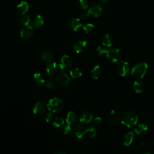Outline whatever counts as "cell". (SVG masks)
<instances>
[{"instance_id":"30bf717a","label":"cell","mask_w":154,"mask_h":154,"mask_svg":"<svg viewBox=\"0 0 154 154\" xmlns=\"http://www.w3.org/2000/svg\"><path fill=\"white\" fill-rule=\"evenodd\" d=\"M67 25L70 29L73 31H76L82 26V23L79 19L72 18L67 21Z\"/></svg>"},{"instance_id":"4fadbf2b","label":"cell","mask_w":154,"mask_h":154,"mask_svg":"<svg viewBox=\"0 0 154 154\" xmlns=\"http://www.w3.org/2000/svg\"><path fill=\"white\" fill-rule=\"evenodd\" d=\"M46 111V105L41 102H37L34 106L33 112L37 116H42L45 113Z\"/></svg>"},{"instance_id":"8d00e7d4","label":"cell","mask_w":154,"mask_h":154,"mask_svg":"<svg viewBox=\"0 0 154 154\" xmlns=\"http://www.w3.org/2000/svg\"><path fill=\"white\" fill-rule=\"evenodd\" d=\"M90 13L88 11H83L79 14V18L81 19H86L89 17Z\"/></svg>"},{"instance_id":"83f0119b","label":"cell","mask_w":154,"mask_h":154,"mask_svg":"<svg viewBox=\"0 0 154 154\" xmlns=\"http://www.w3.org/2000/svg\"><path fill=\"white\" fill-rule=\"evenodd\" d=\"M70 75L73 78H78L82 76V72L79 68H73L70 70Z\"/></svg>"},{"instance_id":"e0dca14e","label":"cell","mask_w":154,"mask_h":154,"mask_svg":"<svg viewBox=\"0 0 154 154\" xmlns=\"http://www.w3.org/2000/svg\"><path fill=\"white\" fill-rule=\"evenodd\" d=\"M66 123L70 126H73L75 125L78 121V116L73 111L68 112L66 118Z\"/></svg>"},{"instance_id":"d6a6232c","label":"cell","mask_w":154,"mask_h":154,"mask_svg":"<svg viewBox=\"0 0 154 154\" xmlns=\"http://www.w3.org/2000/svg\"><path fill=\"white\" fill-rule=\"evenodd\" d=\"M94 28V26L92 24V23H87L86 25H84L82 26V29L83 31L86 33V34H88L90 32H91L93 29Z\"/></svg>"},{"instance_id":"4316f807","label":"cell","mask_w":154,"mask_h":154,"mask_svg":"<svg viewBox=\"0 0 154 154\" xmlns=\"http://www.w3.org/2000/svg\"><path fill=\"white\" fill-rule=\"evenodd\" d=\"M53 58H54L53 54L49 51H44L42 53L41 59L45 62L49 63L52 61V60H53Z\"/></svg>"},{"instance_id":"f35d334b","label":"cell","mask_w":154,"mask_h":154,"mask_svg":"<svg viewBox=\"0 0 154 154\" xmlns=\"http://www.w3.org/2000/svg\"><path fill=\"white\" fill-rule=\"evenodd\" d=\"M99 1H100V2H108L109 0H98Z\"/></svg>"},{"instance_id":"d6986e66","label":"cell","mask_w":154,"mask_h":154,"mask_svg":"<svg viewBox=\"0 0 154 154\" xmlns=\"http://www.w3.org/2000/svg\"><path fill=\"white\" fill-rule=\"evenodd\" d=\"M44 23V20L41 15H37L32 21V26L34 28H40Z\"/></svg>"},{"instance_id":"52a82bcc","label":"cell","mask_w":154,"mask_h":154,"mask_svg":"<svg viewBox=\"0 0 154 154\" xmlns=\"http://www.w3.org/2000/svg\"><path fill=\"white\" fill-rule=\"evenodd\" d=\"M116 69L120 76H125L129 72L130 65L127 61H120L117 64Z\"/></svg>"},{"instance_id":"7c38bea8","label":"cell","mask_w":154,"mask_h":154,"mask_svg":"<svg viewBox=\"0 0 154 154\" xmlns=\"http://www.w3.org/2000/svg\"><path fill=\"white\" fill-rule=\"evenodd\" d=\"M34 30L32 25H26L20 31V36L24 39H28L31 37L34 34Z\"/></svg>"},{"instance_id":"2e32d148","label":"cell","mask_w":154,"mask_h":154,"mask_svg":"<svg viewBox=\"0 0 154 154\" xmlns=\"http://www.w3.org/2000/svg\"><path fill=\"white\" fill-rule=\"evenodd\" d=\"M87 48V43L84 40H80L76 42L73 46V50L77 54L82 53L86 50Z\"/></svg>"},{"instance_id":"8fae6325","label":"cell","mask_w":154,"mask_h":154,"mask_svg":"<svg viewBox=\"0 0 154 154\" xmlns=\"http://www.w3.org/2000/svg\"><path fill=\"white\" fill-rule=\"evenodd\" d=\"M56 81L58 84L62 86H66L70 83V79L66 73L61 72L57 75Z\"/></svg>"},{"instance_id":"f1b7e54d","label":"cell","mask_w":154,"mask_h":154,"mask_svg":"<svg viewBox=\"0 0 154 154\" xmlns=\"http://www.w3.org/2000/svg\"><path fill=\"white\" fill-rule=\"evenodd\" d=\"M120 119H121V117H120L118 115H116L114 114H111L107 117L108 122L109 123H117L120 120Z\"/></svg>"},{"instance_id":"e575fe53","label":"cell","mask_w":154,"mask_h":154,"mask_svg":"<svg viewBox=\"0 0 154 154\" xmlns=\"http://www.w3.org/2000/svg\"><path fill=\"white\" fill-rule=\"evenodd\" d=\"M44 85L46 87V88H47L48 89H53L57 85L56 83L53 81H48L46 82Z\"/></svg>"},{"instance_id":"f546056e","label":"cell","mask_w":154,"mask_h":154,"mask_svg":"<svg viewBox=\"0 0 154 154\" xmlns=\"http://www.w3.org/2000/svg\"><path fill=\"white\" fill-rule=\"evenodd\" d=\"M76 5L80 9L85 10L88 7V4L87 0H76Z\"/></svg>"},{"instance_id":"ba28073f","label":"cell","mask_w":154,"mask_h":154,"mask_svg":"<svg viewBox=\"0 0 154 154\" xmlns=\"http://www.w3.org/2000/svg\"><path fill=\"white\" fill-rule=\"evenodd\" d=\"M88 11L90 14L96 17H97L101 16L103 14L104 10L103 7L100 4L93 2L92 4H91Z\"/></svg>"},{"instance_id":"7a4b0ae2","label":"cell","mask_w":154,"mask_h":154,"mask_svg":"<svg viewBox=\"0 0 154 154\" xmlns=\"http://www.w3.org/2000/svg\"><path fill=\"white\" fill-rule=\"evenodd\" d=\"M147 69L148 65L146 63H140L136 64L132 67L131 70V74L134 78L137 79H140L143 78L144 76L146 75Z\"/></svg>"},{"instance_id":"5b68a950","label":"cell","mask_w":154,"mask_h":154,"mask_svg":"<svg viewBox=\"0 0 154 154\" xmlns=\"http://www.w3.org/2000/svg\"><path fill=\"white\" fill-rule=\"evenodd\" d=\"M106 56L109 61L116 63L119 60L121 57V53L118 48H111L106 50Z\"/></svg>"},{"instance_id":"6da1fadb","label":"cell","mask_w":154,"mask_h":154,"mask_svg":"<svg viewBox=\"0 0 154 154\" xmlns=\"http://www.w3.org/2000/svg\"><path fill=\"white\" fill-rule=\"evenodd\" d=\"M138 119V117L136 112L132 111H128L123 114L120 120L124 126L131 128L137 125Z\"/></svg>"},{"instance_id":"d4e9b609","label":"cell","mask_w":154,"mask_h":154,"mask_svg":"<svg viewBox=\"0 0 154 154\" xmlns=\"http://www.w3.org/2000/svg\"><path fill=\"white\" fill-rule=\"evenodd\" d=\"M91 74L93 79H98L102 74V69L98 65L95 66L91 70Z\"/></svg>"},{"instance_id":"1f68e13d","label":"cell","mask_w":154,"mask_h":154,"mask_svg":"<svg viewBox=\"0 0 154 154\" xmlns=\"http://www.w3.org/2000/svg\"><path fill=\"white\" fill-rule=\"evenodd\" d=\"M31 19L28 15H24L19 19V23L23 26L28 25L30 22Z\"/></svg>"},{"instance_id":"ac0fdd59","label":"cell","mask_w":154,"mask_h":154,"mask_svg":"<svg viewBox=\"0 0 154 154\" xmlns=\"http://www.w3.org/2000/svg\"><path fill=\"white\" fill-rule=\"evenodd\" d=\"M134 138V133L132 131H129L126 133L122 138L123 143L126 146H130L133 142Z\"/></svg>"},{"instance_id":"4dcf8cb0","label":"cell","mask_w":154,"mask_h":154,"mask_svg":"<svg viewBox=\"0 0 154 154\" xmlns=\"http://www.w3.org/2000/svg\"><path fill=\"white\" fill-rule=\"evenodd\" d=\"M64 120L60 117H55L53 119V125L56 128H60L64 125Z\"/></svg>"},{"instance_id":"9a60e30c","label":"cell","mask_w":154,"mask_h":154,"mask_svg":"<svg viewBox=\"0 0 154 154\" xmlns=\"http://www.w3.org/2000/svg\"><path fill=\"white\" fill-rule=\"evenodd\" d=\"M93 117V114L91 112L89 111H84L79 116V121L81 123H88L92 121Z\"/></svg>"},{"instance_id":"603a6c76","label":"cell","mask_w":154,"mask_h":154,"mask_svg":"<svg viewBox=\"0 0 154 154\" xmlns=\"http://www.w3.org/2000/svg\"><path fill=\"white\" fill-rule=\"evenodd\" d=\"M133 88L136 93H141L144 90V85L141 81H136L133 84Z\"/></svg>"},{"instance_id":"7402d4cb","label":"cell","mask_w":154,"mask_h":154,"mask_svg":"<svg viewBox=\"0 0 154 154\" xmlns=\"http://www.w3.org/2000/svg\"><path fill=\"white\" fill-rule=\"evenodd\" d=\"M58 128L60 129H58L57 134L58 135H66L72 130L71 126L68 125L67 123H66V125L65 124L63 125L62 126Z\"/></svg>"},{"instance_id":"484cf974","label":"cell","mask_w":154,"mask_h":154,"mask_svg":"<svg viewBox=\"0 0 154 154\" xmlns=\"http://www.w3.org/2000/svg\"><path fill=\"white\" fill-rule=\"evenodd\" d=\"M97 131L93 126H89L85 129V134L90 138H93L96 135Z\"/></svg>"},{"instance_id":"9c48e42d","label":"cell","mask_w":154,"mask_h":154,"mask_svg":"<svg viewBox=\"0 0 154 154\" xmlns=\"http://www.w3.org/2000/svg\"><path fill=\"white\" fill-rule=\"evenodd\" d=\"M58 70V66L55 62H49L46 66V72L49 78H53Z\"/></svg>"},{"instance_id":"44dd1931","label":"cell","mask_w":154,"mask_h":154,"mask_svg":"<svg viewBox=\"0 0 154 154\" xmlns=\"http://www.w3.org/2000/svg\"><path fill=\"white\" fill-rule=\"evenodd\" d=\"M34 83L37 86H42L45 84V79L40 73H35L33 76Z\"/></svg>"},{"instance_id":"cb8c5ba5","label":"cell","mask_w":154,"mask_h":154,"mask_svg":"<svg viewBox=\"0 0 154 154\" xmlns=\"http://www.w3.org/2000/svg\"><path fill=\"white\" fill-rule=\"evenodd\" d=\"M112 37L109 34H105L102 38V43L103 46L106 47H109L112 45Z\"/></svg>"},{"instance_id":"74e56055","label":"cell","mask_w":154,"mask_h":154,"mask_svg":"<svg viewBox=\"0 0 154 154\" xmlns=\"http://www.w3.org/2000/svg\"><path fill=\"white\" fill-rule=\"evenodd\" d=\"M92 122L95 125H99L102 122V119L99 117H93L92 119Z\"/></svg>"},{"instance_id":"ab89813d","label":"cell","mask_w":154,"mask_h":154,"mask_svg":"<svg viewBox=\"0 0 154 154\" xmlns=\"http://www.w3.org/2000/svg\"><path fill=\"white\" fill-rule=\"evenodd\" d=\"M55 153H63V154H64V152H55Z\"/></svg>"},{"instance_id":"ffe728a7","label":"cell","mask_w":154,"mask_h":154,"mask_svg":"<svg viewBox=\"0 0 154 154\" xmlns=\"http://www.w3.org/2000/svg\"><path fill=\"white\" fill-rule=\"evenodd\" d=\"M148 129L147 125L145 123H140L137 125L135 128V133L137 135H140L146 132Z\"/></svg>"},{"instance_id":"8992f818","label":"cell","mask_w":154,"mask_h":154,"mask_svg":"<svg viewBox=\"0 0 154 154\" xmlns=\"http://www.w3.org/2000/svg\"><path fill=\"white\" fill-rule=\"evenodd\" d=\"M72 60L68 55L62 56L59 63V67L64 71H69L72 67Z\"/></svg>"},{"instance_id":"277c9868","label":"cell","mask_w":154,"mask_h":154,"mask_svg":"<svg viewBox=\"0 0 154 154\" xmlns=\"http://www.w3.org/2000/svg\"><path fill=\"white\" fill-rule=\"evenodd\" d=\"M72 135L76 141H81L84 139L85 134V129L81 124H77L72 128Z\"/></svg>"},{"instance_id":"5bb4252c","label":"cell","mask_w":154,"mask_h":154,"mask_svg":"<svg viewBox=\"0 0 154 154\" xmlns=\"http://www.w3.org/2000/svg\"><path fill=\"white\" fill-rule=\"evenodd\" d=\"M29 4L26 1H22L16 6L17 13L21 15L25 14L29 10Z\"/></svg>"},{"instance_id":"3957f363","label":"cell","mask_w":154,"mask_h":154,"mask_svg":"<svg viewBox=\"0 0 154 154\" xmlns=\"http://www.w3.org/2000/svg\"><path fill=\"white\" fill-rule=\"evenodd\" d=\"M63 100L57 97H54L50 99L47 105L49 111L52 112H56L60 111L63 108Z\"/></svg>"},{"instance_id":"d590c367","label":"cell","mask_w":154,"mask_h":154,"mask_svg":"<svg viewBox=\"0 0 154 154\" xmlns=\"http://www.w3.org/2000/svg\"><path fill=\"white\" fill-rule=\"evenodd\" d=\"M44 119L48 123L51 122V121L53 120V112L51 111L47 112L44 116Z\"/></svg>"},{"instance_id":"836d02e7","label":"cell","mask_w":154,"mask_h":154,"mask_svg":"<svg viewBox=\"0 0 154 154\" xmlns=\"http://www.w3.org/2000/svg\"><path fill=\"white\" fill-rule=\"evenodd\" d=\"M96 54L99 55V56H103V55H106V49H105L102 46H98L96 48Z\"/></svg>"}]
</instances>
